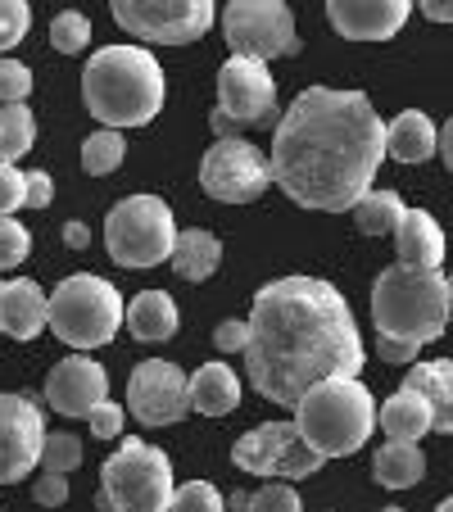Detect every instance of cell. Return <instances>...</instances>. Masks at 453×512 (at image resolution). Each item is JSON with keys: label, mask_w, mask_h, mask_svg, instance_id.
Returning a JSON list of instances; mask_svg holds the SVG:
<instances>
[{"label": "cell", "mask_w": 453, "mask_h": 512, "mask_svg": "<svg viewBox=\"0 0 453 512\" xmlns=\"http://www.w3.org/2000/svg\"><path fill=\"white\" fill-rule=\"evenodd\" d=\"M64 245H68V250H87V245H91V227L78 223V218H68V223H64Z\"/></svg>", "instance_id": "7bdbcfd3"}, {"label": "cell", "mask_w": 453, "mask_h": 512, "mask_svg": "<svg viewBox=\"0 0 453 512\" xmlns=\"http://www.w3.org/2000/svg\"><path fill=\"white\" fill-rule=\"evenodd\" d=\"M37 141V118L28 105H5L0 109V159L5 164H19L23 155Z\"/></svg>", "instance_id": "83f0119b"}, {"label": "cell", "mask_w": 453, "mask_h": 512, "mask_svg": "<svg viewBox=\"0 0 453 512\" xmlns=\"http://www.w3.org/2000/svg\"><path fill=\"white\" fill-rule=\"evenodd\" d=\"M363 358L354 309L331 281L277 277L254 295L245 372L263 399L295 408L322 381L358 377Z\"/></svg>", "instance_id": "6da1fadb"}, {"label": "cell", "mask_w": 453, "mask_h": 512, "mask_svg": "<svg viewBox=\"0 0 453 512\" xmlns=\"http://www.w3.org/2000/svg\"><path fill=\"white\" fill-rule=\"evenodd\" d=\"M232 463L245 476H318L327 458L309 449L295 422H263L232 445Z\"/></svg>", "instance_id": "7c38bea8"}, {"label": "cell", "mask_w": 453, "mask_h": 512, "mask_svg": "<svg viewBox=\"0 0 453 512\" xmlns=\"http://www.w3.org/2000/svg\"><path fill=\"white\" fill-rule=\"evenodd\" d=\"M46 417L37 395H0V485H14L41 463Z\"/></svg>", "instance_id": "9a60e30c"}, {"label": "cell", "mask_w": 453, "mask_h": 512, "mask_svg": "<svg viewBox=\"0 0 453 512\" xmlns=\"http://www.w3.org/2000/svg\"><path fill=\"white\" fill-rule=\"evenodd\" d=\"M82 100L100 127H145L164 109V68L132 41L100 46L82 68Z\"/></svg>", "instance_id": "3957f363"}, {"label": "cell", "mask_w": 453, "mask_h": 512, "mask_svg": "<svg viewBox=\"0 0 453 512\" xmlns=\"http://www.w3.org/2000/svg\"><path fill=\"white\" fill-rule=\"evenodd\" d=\"M127 413L141 426H173L191 408V377L168 358H145L127 377Z\"/></svg>", "instance_id": "5bb4252c"}, {"label": "cell", "mask_w": 453, "mask_h": 512, "mask_svg": "<svg viewBox=\"0 0 453 512\" xmlns=\"http://www.w3.org/2000/svg\"><path fill=\"white\" fill-rule=\"evenodd\" d=\"M0 290H5V281H0Z\"/></svg>", "instance_id": "f907efd6"}, {"label": "cell", "mask_w": 453, "mask_h": 512, "mask_svg": "<svg viewBox=\"0 0 453 512\" xmlns=\"http://www.w3.org/2000/svg\"><path fill=\"white\" fill-rule=\"evenodd\" d=\"M408 0H331L327 19L349 41H390L408 23Z\"/></svg>", "instance_id": "e0dca14e"}, {"label": "cell", "mask_w": 453, "mask_h": 512, "mask_svg": "<svg viewBox=\"0 0 453 512\" xmlns=\"http://www.w3.org/2000/svg\"><path fill=\"white\" fill-rule=\"evenodd\" d=\"M272 182L318 213H354L386 159V123L363 91L309 87L272 127Z\"/></svg>", "instance_id": "7a4b0ae2"}, {"label": "cell", "mask_w": 453, "mask_h": 512, "mask_svg": "<svg viewBox=\"0 0 453 512\" xmlns=\"http://www.w3.org/2000/svg\"><path fill=\"white\" fill-rule=\"evenodd\" d=\"M381 512H404V508H395V503H390V508H381Z\"/></svg>", "instance_id": "c3c4849f"}, {"label": "cell", "mask_w": 453, "mask_h": 512, "mask_svg": "<svg viewBox=\"0 0 453 512\" xmlns=\"http://www.w3.org/2000/svg\"><path fill=\"white\" fill-rule=\"evenodd\" d=\"M50 327V295L32 277H14L0 290V336L37 340Z\"/></svg>", "instance_id": "ac0fdd59"}, {"label": "cell", "mask_w": 453, "mask_h": 512, "mask_svg": "<svg viewBox=\"0 0 453 512\" xmlns=\"http://www.w3.org/2000/svg\"><path fill=\"white\" fill-rule=\"evenodd\" d=\"M91 41V19L78 10H64L50 19V46L59 50V55H78V50H87Z\"/></svg>", "instance_id": "4dcf8cb0"}, {"label": "cell", "mask_w": 453, "mask_h": 512, "mask_svg": "<svg viewBox=\"0 0 453 512\" xmlns=\"http://www.w3.org/2000/svg\"><path fill=\"white\" fill-rule=\"evenodd\" d=\"M435 512H453V494H449V499H444V503H440V508H435Z\"/></svg>", "instance_id": "7dc6e473"}, {"label": "cell", "mask_w": 453, "mask_h": 512, "mask_svg": "<svg viewBox=\"0 0 453 512\" xmlns=\"http://www.w3.org/2000/svg\"><path fill=\"white\" fill-rule=\"evenodd\" d=\"M0 512H5V508H0Z\"/></svg>", "instance_id": "816d5d0a"}, {"label": "cell", "mask_w": 453, "mask_h": 512, "mask_svg": "<svg viewBox=\"0 0 453 512\" xmlns=\"http://www.w3.org/2000/svg\"><path fill=\"white\" fill-rule=\"evenodd\" d=\"M55 200V182H50L46 168H32L28 173V209H50Z\"/></svg>", "instance_id": "60d3db41"}, {"label": "cell", "mask_w": 453, "mask_h": 512, "mask_svg": "<svg viewBox=\"0 0 453 512\" xmlns=\"http://www.w3.org/2000/svg\"><path fill=\"white\" fill-rule=\"evenodd\" d=\"M376 354L395 363V368H413L417 363V345H399V340H381V336H376Z\"/></svg>", "instance_id": "b9f144b4"}, {"label": "cell", "mask_w": 453, "mask_h": 512, "mask_svg": "<svg viewBox=\"0 0 453 512\" xmlns=\"http://www.w3.org/2000/svg\"><path fill=\"white\" fill-rule=\"evenodd\" d=\"M82 467V440L78 435H46V449H41V472L46 476H68Z\"/></svg>", "instance_id": "f546056e"}, {"label": "cell", "mask_w": 453, "mask_h": 512, "mask_svg": "<svg viewBox=\"0 0 453 512\" xmlns=\"http://www.w3.org/2000/svg\"><path fill=\"white\" fill-rule=\"evenodd\" d=\"M408 390L431 404V422L435 431L453 435V358H431V363H413L404 377Z\"/></svg>", "instance_id": "44dd1931"}, {"label": "cell", "mask_w": 453, "mask_h": 512, "mask_svg": "<svg viewBox=\"0 0 453 512\" xmlns=\"http://www.w3.org/2000/svg\"><path fill=\"white\" fill-rule=\"evenodd\" d=\"M404 195L399 191H367L363 200L354 204V227L363 236H390L399 223H404Z\"/></svg>", "instance_id": "4316f807"}, {"label": "cell", "mask_w": 453, "mask_h": 512, "mask_svg": "<svg viewBox=\"0 0 453 512\" xmlns=\"http://www.w3.org/2000/svg\"><path fill=\"white\" fill-rule=\"evenodd\" d=\"M395 250L404 268L417 272H440L444 263V227L435 223L426 209H408L404 223L395 227Z\"/></svg>", "instance_id": "d6986e66"}, {"label": "cell", "mask_w": 453, "mask_h": 512, "mask_svg": "<svg viewBox=\"0 0 453 512\" xmlns=\"http://www.w3.org/2000/svg\"><path fill=\"white\" fill-rule=\"evenodd\" d=\"M449 290H453V272H449Z\"/></svg>", "instance_id": "681fc988"}, {"label": "cell", "mask_w": 453, "mask_h": 512, "mask_svg": "<svg viewBox=\"0 0 453 512\" xmlns=\"http://www.w3.org/2000/svg\"><path fill=\"white\" fill-rule=\"evenodd\" d=\"M28 91H32V68L10 55H0V105H23Z\"/></svg>", "instance_id": "e575fe53"}, {"label": "cell", "mask_w": 453, "mask_h": 512, "mask_svg": "<svg viewBox=\"0 0 453 512\" xmlns=\"http://www.w3.org/2000/svg\"><path fill=\"white\" fill-rule=\"evenodd\" d=\"M376 413L381 404L372 399V390L358 377H336L322 381L318 390L295 404V426L309 440V449H318L322 458H349L372 440Z\"/></svg>", "instance_id": "5b68a950"}, {"label": "cell", "mask_w": 453, "mask_h": 512, "mask_svg": "<svg viewBox=\"0 0 453 512\" xmlns=\"http://www.w3.org/2000/svg\"><path fill=\"white\" fill-rule=\"evenodd\" d=\"M277 123V82L268 64L259 59H227L218 68V109H213V132L218 141H232L236 132Z\"/></svg>", "instance_id": "9c48e42d"}, {"label": "cell", "mask_w": 453, "mask_h": 512, "mask_svg": "<svg viewBox=\"0 0 453 512\" xmlns=\"http://www.w3.org/2000/svg\"><path fill=\"white\" fill-rule=\"evenodd\" d=\"M227 508H241V512H250V494H245V490H236L232 499H227Z\"/></svg>", "instance_id": "bcb514c9"}, {"label": "cell", "mask_w": 453, "mask_h": 512, "mask_svg": "<svg viewBox=\"0 0 453 512\" xmlns=\"http://www.w3.org/2000/svg\"><path fill=\"white\" fill-rule=\"evenodd\" d=\"M222 32L236 59H268L277 55H299L295 41V14L281 0H236L222 10Z\"/></svg>", "instance_id": "8fae6325"}, {"label": "cell", "mask_w": 453, "mask_h": 512, "mask_svg": "<svg viewBox=\"0 0 453 512\" xmlns=\"http://www.w3.org/2000/svg\"><path fill=\"white\" fill-rule=\"evenodd\" d=\"M123 159H127V141L114 127H100V132H91L82 141V173L87 177H109Z\"/></svg>", "instance_id": "f1b7e54d"}, {"label": "cell", "mask_w": 453, "mask_h": 512, "mask_svg": "<svg viewBox=\"0 0 453 512\" xmlns=\"http://www.w3.org/2000/svg\"><path fill=\"white\" fill-rule=\"evenodd\" d=\"M127 322V304L114 281L96 272H73L50 295V331L73 349H100Z\"/></svg>", "instance_id": "8992f818"}, {"label": "cell", "mask_w": 453, "mask_h": 512, "mask_svg": "<svg viewBox=\"0 0 453 512\" xmlns=\"http://www.w3.org/2000/svg\"><path fill=\"white\" fill-rule=\"evenodd\" d=\"M28 28H32V5H23V0H0V55L19 46V41L28 37Z\"/></svg>", "instance_id": "d6a6232c"}, {"label": "cell", "mask_w": 453, "mask_h": 512, "mask_svg": "<svg viewBox=\"0 0 453 512\" xmlns=\"http://www.w3.org/2000/svg\"><path fill=\"white\" fill-rule=\"evenodd\" d=\"M222 263V241L204 227H186L177 236V250H173V272L182 281H209Z\"/></svg>", "instance_id": "d4e9b609"}, {"label": "cell", "mask_w": 453, "mask_h": 512, "mask_svg": "<svg viewBox=\"0 0 453 512\" xmlns=\"http://www.w3.org/2000/svg\"><path fill=\"white\" fill-rule=\"evenodd\" d=\"M182 327V313H177L173 295H164V290H141L132 304H127V331H132L136 340H168L173 331Z\"/></svg>", "instance_id": "cb8c5ba5"}, {"label": "cell", "mask_w": 453, "mask_h": 512, "mask_svg": "<svg viewBox=\"0 0 453 512\" xmlns=\"http://www.w3.org/2000/svg\"><path fill=\"white\" fill-rule=\"evenodd\" d=\"M426 476V458L417 445H399V440H386L372 458V481L386 485V490H413Z\"/></svg>", "instance_id": "484cf974"}, {"label": "cell", "mask_w": 453, "mask_h": 512, "mask_svg": "<svg viewBox=\"0 0 453 512\" xmlns=\"http://www.w3.org/2000/svg\"><path fill=\"white\" fill-rule=\"evenodd\" d=\"M173 512H227V499L213 481H186L173 494Z\"/></svg>", "instance_id": "1f68e13d"}, {"label": "cell", "mask_w": 453, "mask_h": 512, "mask_svg": "<svg viewBox=\"0 0 453 512\" xmlns=\"http://www.w3.org/2000/svg\"><path fill=\"white\" fill-rule=\"evenodd\" d=\"M177 223L168 200L159 195H127L105 218V250L118 268H155L173 259L177 250Z\"/></svg>", "instance_id": "ba28073f"}, {"label": "cell", "mask_w": 453, "mask_h": 512, "mask_svg": "<svg viewBox=\"0 0 453 512\" xmlns=\"http://www.w3.org/2000/svg\"><path fill=\"white\" fill-rule=\"evenodd\" d=\"M213 345H218L222 354H236V349H245V345H250V322H241V318L218 322V331H213Z\"/></svg>", "instance_id": "f35d334b"}, {"label": "cell", "mask_w": 453, "mask_h": 512, "mask_svg": "<svg viewBox=\"0 0 453 512\" xmlns=\"http://www.w3.org/2000/svg\"><path fill=\"white\" fill-rule=\"evenodd\" d=\"M241 404V377L227 363H204L191 377V408L204 417H227Z\"/></svg>", "instance_id": "603a6c76"}, {"label": "cell", "mask_w": 453, "mask_h": 512, "mask_svg": "<svg viewBox=\"0 0 453 512\" xmlns=\"http://www.w3.org/2000/svg\"><path fill=\"white\" fill-rule=\"evenodd\" d=\"M440 150V127L431 123V114L422 109H404V114L390 118L386 127V155L399 164H422Z\"/></svg>", "instance_id": "ffe728a7"}, {"label": "cell", "mask_w": 453, "mask_h": 512, "mask_svg": "<svg viewBox=\"0 0 453 512\" xmlns=\"http://www.w3.org/2000/svg\"><path fill=\"white\" fill-rule=\"evenodd\" d=\"M19 209H28V173L0 159V218H14Z\"/></svg>", "instance_id": "8d00e7d4"}, {"label": "cell", "mask_w": 453, "mask_h": 512, "mask_svg": "<svg viewBox=\"0 0 453 512\" xmlns=\"http://www.w3.org/2000/svg\"><path fill=\"white\" fill-rule=\"evenodd\" d=\"M173 458L145 440H123L100 467L96 503L109 512H173Z\"/></svg>", "instance_id": "52a82bcc"}, {"label": "cell", "mask_w": 453, "mask_h": 512, "mask_svg": "<svg viewBox=\"0 0 453 512\" xmlns=\"http://www.w3.org/2000/svg\"><path fill=\"white\" fill-rule=\"evenodd\" d=\"M453 318V290L444 272H417L404 263H390L372 286V322L381 340L417 345L444 336Z\"/></svg>", "instance_id": "277c9868"}, {"label": "cell", "mask_w": 453, "mask_h": 512, "mask_svg": "<svg viewBox=\"0 0 453 512\" xmlns=\"http://www.w3.org/2000/svg\"><path fill=\"white\" fill-rule=\"evenodd\" d=\"M440 159H444V168L453 173V114H449V123L440 127Z\"/></svg>", "instance_id": "f6af8a7d"}, {"label": "cell", "mask_w": 453, "mask_h": 512, "mask_svg": "<svg viewBox=\"0 0 453 512\" xmlns=\"http://www.w3.org/2000/svg\"><path fill=\"white\" fill-rule=\"evenodd\" d=\"M123 422H127V408L114 404V399H105V404L91 413V435H96V440H118V435H123Z\"/></svg>", "instance_id": "74e56055"}, {"label": "cell", "mask_w": 453, "mask_h": 512, "mask_svg": "<svg viewBox=\"0 0 453 512\" xmlns=\"http://www.w3.org/2000/svg\"><path fill=\"white\" fill-rule=\"evenodd\" d=\"M299 508H304V503H299V490L286 481H268L250 494V512H299Z\"/></svg>", "instance_id": "d590c367"}, {"label": "cell", "mask_w": 453, "mask_h": 512, "mask_svg": "<svg viewBox=\"0 0 453 512\" xmlns=\"http://www.w3.org/2000/svg\"><path fill=\"white\" fill-rule=\"evenodd\" d=\"M376 426L386 431V440H399V445H417L426 431H435L431 422V404H426L417 390L399 386L395 395L381 404V413H376Z\"/></svg>", "instance_id": "7402d4cb"}, {"label": "cell", "mask_w": 453, "mask_h": 512, "mask_svg": "<svg viewBox=\"0 0 453 512\" xmlns=\"http://www.w3.org/2000/svg\"><path fill=\"white\" fill-rule=\"evenodd\" d=\"M200 186L218 204H254L272 186V159L254 141H213L200 159Z\"/></svg>", "instance_id": "30bf717a"}, {"label": "cell", "mask_w": 453, "mask_h": 512, "mask_svg": "<svg viewBox=\"0 0 453 512\" xmlns=\"http://www.w3.org/2000/svg\"><path fill=\"white\" fill-rule=\"evenodd\" d=\"M32 254V236L23 223H14V218H0V272L19 268L23 259Z\"/></svg>", "instance_id": "836d02e7"}, {"label": "cell", "mask_w": 453, "mask_h": 512, "mask_svg": "<svg viewBox=\"0 0 453 512\" xmlns=\"http://www.w3.org/2000/svg\"><path fill=\"white\" fill-rule=\"evenodd\" d=\"M417 10H422L431 23H453V0H422Z\"/></svg>", "instance_id": "ee69618b"}, {"label": "cell", "mask_w": 453, "mask_h": 512, "mask_svg": "<svg viewBox=\"0 0 453 512\" xmlns=\"http://www.w3.org/2000/svg\"><path fill=\"white\" fill-rule=\"evenodd\" d=\"M32 499L41 503V508H59V503H68V476H37V485H32Z\"/></svg>", "instance_id": "ab89813d"}, {"label": "cell", "mask_w": 453, "mask_h": 512, "mask_svg": "<svg viewBox=\"0 0 453 512\" xmlns=\"http://www.w3.org/2000/svg\"><path fill=\"white\" fill-rule=\"evenodd\" d=\"M114 23L136 41L191 46L213 28L209 0H114Z\"/></svg>", "instance_id": "4fadbf2b"}, {"label": "cell", "mask_w": 453, "mask_h": 512, "mask_svg": "<svg viewBox=\"0 0 453 512\" xmlns=\"http://www.w3.org/2000/svg\"><path fill=\"white\" fill-rule=\"evenodd\" d=\"M105 399H109V372L100 368L96 358L73 354V358H59L55 368H50L46 404L55 408L59 417H87L91 422V413H96Z\"/></svg>", "instance_id": "2e32d148"}]
</instances>
